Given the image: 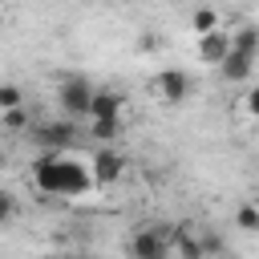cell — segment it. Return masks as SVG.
Returning <instances> with one entry per match:
<instances>
[{
  "instance_id": "obj_1",
  "label": "cell",
  "mask_w": 259,
  "mask_h": 259,
  "mask_svg": "<svg viewBox=\"0 0 259 259\" xmlns=\"http://www.w3.org/2000/svg\"><path fill=\"white\" fill-rule=\"evenodd\" d=\"M32 182H36V190L57 194V198H81L89 186H97L93 170L85 162L65 158V154H40L32 162Z\"/></svg>"
},
{
  "instance_id": "obj_2",
  "label": "cell",
  "mask_w": 259,
  "mask_h": 259,
  "mask_svg": "<svg viewBox=\"0 0 259 259\" xmlns=\"http://www.w3.org/2000/svg\"><path fill=\"white\" fill-rule=\"evenodd\" d=\"M93 97H97V89H93L85 77H69V81H61V89H57V105H61L65 117H89V113H93Z\"/></svg>"
},
{
  "instance_id": "obj_3",
  "label": "cell",
  "mask_w": 259,
  "mask_h": 259,
  "mask_svg": "<svg viewBox=\"0 0 259 259\" xmlns=\"http://www.w3.org/2000/svg\"><path fill=\"white\" fill-rule=\"evenodd\" d=\"M32 138H36V146H45V154H65L77 134H73L69 117H65V121H45V125H36Z\"/></svg>"
},
{
  "instance_id": "obj_4",
  "label": "cell",
  "mask_w": 259,
  "mask_h": 259,
  "mask_svg": "<svg viewBox=\"0 0 259 259\" xmlns=\"http://www.w3.org/2000/svg\"><path fill=\"white\" fill-rule=\"evenodd\" d=\"M89 170H93V182H97V186H113V182L125 174V158H121L117 150L101 146V150L93 154V166H89Z\"/></svg>"
},
{
  "instance_id": "obj_5",
  "label": "cell",
  "mask_w": 259,
  "mask_h": 259,
  "mask_svg": "<svg viewBox=\"0 0 259 259\" xmlns=\"http://www.w3.org/2000/svg\"><path fill=\"white\" fill-rule=\"evenodd\" d=\"M130 259H166V231L142 227V231L130 239Z\"/></svg>"
},
{
  "instance_id": "obj_6",
  "label": "cell",
  "mask_w": 259,
  "mask_h": 259,
  "mask_svg": "<svg viewBox=\"0 0 259 259\" xmlns=\"http://www.w3.org/2000/svg\"><path fill=\"white\" fill-rule=\"evenodd\" d=\"M186 93H190V77H186L182 69H162V73H158V97H162L166 105L186 101Z\"/></svg>"
},
{
  "instance_id": "obj_7",
  "label": "cell",
  "mask_w": 259,
  "mask_h": 259,
  "mask_svg": "<svg viewBox=\"0 0 259 259\" xmlns=\"http://www.w3.org/2000/svg\"><path fill=\"white\" fill-rule=\"evenodd\" d=\"M227 53H231V32H206V36H198V61H206V65H223L227 61Z\"/></svg>"
},
{
  "instance_id": "obj_8",
  "label": "cell",
  "mask_w": 259,
  "mask_h": 259,
  "mask_svg": "<svg viewBox=\"0 0 259 259\" xmlns=\"http://www.w3.org/2000/svg\"><path fill=\"white\" fill-rule=\"evenodd\" d=\"M121 105H125V97L117 93V89H97V97H93V121H109V117H121Z\"/></svg>"
},
{
  "instance_id": "obj_9",
  "label": "cell",
  "mask_w": 259,
  "mask_h": 259,
  "mask_svg": "<svg viewBox=\"0 0 259 259\" xmlns=\"http://www.w3.org/2000/svg\"><path fill=\"white\" fill-rule=\"evenodd\" d=\"M251 69H255V57H247V53H227V61L219 65V73L227 77V81H247L251 77Z\"/></svg>"
},
{
  "instance_id": "obj_10",
  "label": "cell",
  "mask_w": 259,
  "mask_h": 259,
  "mask_svg": "<svg viewBox=\"0 0 259 259\" xmlns=\"http://www.w3.org/2000/svg\"><path fill=\"white\" fill-rule=\"evenodd\" d=\"M231 49L235 53H247V57H259V28L255 24H243L231 32Z\"/></svg>"
},
{
  "instance_id": "obj_11",
  "label": "cell",
  "mask_w": 259,
  "mask_h": 259,
  "mask_svg": "<svg viewBox=\"0 0 259 259\" xmlns=\"http://www.w3.org/2000/svg\"><path fill=\"white\" fill-rule=\"evenodd\" d=\"M178 259H206V243L194 239L190 231H182L178 235Z\"/></svg>"
},
{
  "instance_id": "obj_12",
  "label": "cell",
  "mask_w": 259,
  "mask_h": 259,
  "mask_svg": "<svg viewBox=\"0 0 259 259\" xmlns=\"http://www.w3.org/2000/svg\"><path fill=\"white\" fill-rule=\"evenodd\" d=\"M190 28H194L198 36H206V32H219V16H214L210 8H198V12H194V20H190Z\"/></svg>"
},
{
  "instance_id": "obj_13",
  "label": "cell",
  "mask_w": 259,
  "mask_h": 259,
  "mask_svg": "<svg viewBox=\"0 0 259 259\" xmlns=\"http://www.w3.org/2000/svg\"><path fill=\"white\" fill-rule=\"evenodd\" d=\"M235 227L255 235V231H259V206H239V210H235Z\"/></svg>"
},
{
  "instance_id": "obj_14",
  "label": "cell",
  "mask_w": 259,
  "mask_h": 259,
  "mask_svg": "<svg viewBox=\"0 0 259 259\" xmlns=\"http://www.w3.org/2000/svg\"><path fill=\"white\" fill-rule=\"evenodd\" d=\"M117 134H121V117H109V121H93V138L109 142V138H117Z\"/></svg>"
},
{
  "instance_id": "obj_15",
  "label": "cell",
  "mask_w": 259,
  "mask_h": 259,
  "mask_svg": "<svg viewBox=\"0 0 259 259\" xmlns=\"http://www.w3.org/2000/svg\"><path fill=\"white\" fill-rule=\"evenodd\" d=\"M0 109H20V89L16 85H0Z\"/></svg>"
},
{
  "instance_id": "obj_16",
  "label": "cell",
  "mask_w": 259,
  "mask_h": 259,
  "mask_svg": "<svg viewBox=\"0 0 259 259\" xmlns=\"http://www.w3.org/2000/svg\"><path fill=\"white\" fill-rule=\"evenodd\" d=\"M4 130H24V109H4Z\"/></svg>"
},
{
  "instance_id": "obj_17",
  "label": "cell",
  "mask_w": 259,
  "mask_h": 259,
  "mask_svg": "<svg viewBox=\"0 0 259 259\" xmlns=\"http://www.w3.org/2000/svg\"><path fill=\"white\" fill-rule=\"evenodd\" d=\"M12 214H16V198L4 194V198H0V223H12Z\"/></svg>"
},
{
  "instance_id": "obj_18",
  "label": "cell",
  "mask_w": 259,
  "mask_h": 259,
  "mask_svg": "<svg viewBox=\"0 0 259 259\" xmlns=\"http://www.w3.org/2000/svg\"><path fill=\"white\" fill-rule=\"evenodd\" d=\"M247 113H251V117H259V85L247 93Z\"/></svg>"
},
{
  "instance_id": "obj_19",
  "label": "cell",
  "mask_w": 259,
  "mask_h": 259,
  "mask_svg": "<svg viewBox=\"0 0 259 259\" xmlns=\"http://www.w3.org/2000/svg\"><path fill=\"white\" fill-rule=\"evenodd\" d=\"M77 259H97V255H77Z\"/></svg>"
}]
</instances>
